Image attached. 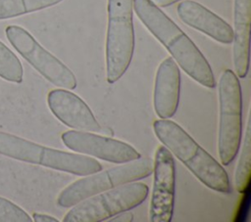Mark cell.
I'll use <instances>...</instances> for the list:
<instances>
[{"label":"cell","instance_id":"6da1fadb","mask_svg":"<svg viewBox=\"0 0 251 222\" xmlns=\"http://www.w3.org/2000/svg\"><path fill=\"white\" fill-rule=\"evenodd\" d=\"M133 10L186 74L205 87L216 86L214 73L204 55L159 6L152 0H133Z\"/></svg>","mask_w":251,"mask_h":222},{"label":"cell","instance_id":"9a60e30c","mask_svg":"<svg viewBox=\"0 0 251 222\" xmlns=\"http://www.w3.org/2000/svg\"><path fill=\"white\" fill-rule=\"evenodd\" d=\"M63 0H0V20L20 17L54 6Z\"/></svg>","mask_w":251,"mask_h":222},{"label":"cell","instance_id":"9c48e42d","mask_svg":"<svg viewBox=\"0 0 251 222\" xmlns=\"http://www.w3.org/2000/svg\"><path fill=\"white\" fill-rule=\"evenodd\" d=\"M61 138L70 150L109 162L125 163L141 157V155L127 143L88 131L69 130L63 133Z\"/></svg>","mask_w":251,"mask_h":222},{"label":"cell","instance_id":"8992f818","mask_svg":"<svg viewBox=\"0 0 251 222\" xmlns=\"http://www.w3.org/2000/svg\"><path fill=\"white\" fill-rule=\"evenodd\" d=\"M148 196V187L141 182H129L89 197L65 214L64 222H101L141 204Z\"/></svg>","mask_w":251,"mask_h":222},{"label":"cell","instance_id":"5bb4252c","mask_svg":"<svg viewBox=\"0 0 251 222\" xmlns=\"http://www.w3.org/2000/svg\"><path fill=\"white\" fill-rule=\"evenodd\" d=\"M232 60L236 75L244 78L249 68L251 0H234Z\"/></svg>","mask_w":251,"mask_h":222},{"label":"cell","instance_id":"ac0fdd59","mask_svg":"<svg viewBox=\"0 0 251 222\" xmlns=\"http://www.w3.org/2000/svg\"><path fill=\"white\" fill-rule=\"evenodd\" d=\"M32 218L10 200L0 197V222H31Z\"/></svg>","mask_w":251,"mask_h":222},{"label":"cell","instance_id":"5b68a950","mask_svg":"<svg viewBox=\"0 0 251 222\" xmlns=\"http://www.w3.org/2000/svg\"><path fill=\"white\" fill-rule=\"evenodd\" d=\"M152 173L153 161L148 157L121 163L73 182L59 194L57 204L62 207H72L89 197L126 183L138 181Z\"/></svg>","mask_w":251,"mask_h":222},{"label":"cell","instance_id":"44dd1931","mask_svg":"<svg viewBox=\"0 0 251 222\" xmlns=\"http://www.w3.org/2000/svg\"><path fill=\"white\" fill-rule=\"evenodd\" d=\"M157 6H160V7H168V6H171L180 0H152Z\"/></svg>","mask_w":251,"mask_h":222},{"label":"cell","instance_id":"ba28073f","mask_svg":"<svg viewBox=\"0 0 251 222\" xmlns=\"http://www.w3.org/2000/svg\"><path fill=\"white\" fill-rule=\"evenodd\" d=\"M5 33L14 49L45 79L60 88L73 90L76 87L73 71L43 48L26 29L19 25H8Z\"/></svg>","mask_w":251,"mask_h":222},{"label":"cell","instance_id":"3957f363","mask_svg":"<svg viewBox=\"0 0 251 222\" xmlns=\"http://www.w3.org/2000/svg\"><path fill=\"white\" fill-rule=\"evenodd\" d=\"M0 155L77 176H86L103 168L93 157L52 149L3 131H0Z\"/></svg>","mask_w":251,"mask_h":222},{"label":"cell","instance_id":"8fae6325","mask_svg":"<svg viewBox=\"0 0 251 222\" xmlns=\"http://www.w3.org/2000/svg\"><path fill=\"white\" fill-rule=\"evenodd\" d=\"M47 104L51 112L70 128L91 132L101 130L88 105L68 89L51 90L47 96Z\"/></svg>","mask_w":251,"mask_h":222},{"label":"cell","instance_id":"7c38bea8","mask_svg":"<svg viewBox=\"0 0 251 222\" xmlns=\"http://www.w3.org/2000/svg\"><path fill=\"white\" fill-rule=\"evenodd\" d=\"M180 94V72L172 57L166 58L156 72L154 86V110L160 118L172 117L178 107Z\"/></svg>","mask_w":251,"mask_h":222},{"label":"cell","instance_id":"30bf717a","mask_svg":"<svg viewBox=\"0 0 251 222\" xmlns=\"http://www.w3.org/2000/svg\"><path fill=\"white\" fill-rule=\"evenodd\" d=\"M154 182L150 200V221L170 222L174 214L176 164L172 153L160 147L153 161Z\"/></svg>","mask_w":251,"mask_h":222},{"label":"cell","instance_id":"7a4b0ae2","mask_svg":"<svg viewBox=\"0 0 251 222\" xmlns=\"http://www.w3.org/2000/svg\"><path fill=\"white\" fill-rule=\"evenodd\" d=\"M153 129L159 141L208 188L223 194L231 192L224 167L182 127L168 118L155 120Z\"/></svg>","mask_w":251,"mask_h":222},{"label":"cell","instance_id":"277c9868","mask_svg":"<svg viewBox=\"0 0 251 222\" xmlns=\"http://www.w3.org/2000/svg\"><path fill=\"white\" fill-rule=\"evenodd\" d=\"M133 0H108L106 78L112 84L126 71L134 51Z\"/></svg>","mask_w":251,"mask_h":222},{"label":"cell","instance_id":"2e32d148","mask_svg":"<svg viewBox=\"0 0 251 222\" xmlns=\"http://www.w3.org/2000/svg\"><path fill=\"white\" fill-rule=\"evenodd\" d=\"M251 176V143H250V121L248 119L242 143L240 156L234 173V185L236 191L244 193L250 183Z\"/></svg>","mask_w":251,"mask_h":222},{"label":"cell","instance_id":"52a82bcc","mask_svg":"<svg viewBox=\"0 0 251 222\" xmlns=\"http://www.w3.org/2000/svg\"><path fill=\"white\" fill-rule=\"evenodd\" d=\"M220 122L218 152L224 165L235 157L242 136V96L237 75L231 69L223 71L219 80Z\"/></svg>","mask_w":251,"mask_h":222},{"label":"cell","instance_id":"ffe728a7","mask_svg":"<svg viewBox=\"0 0 251 222\" xmlns=\"http://www.w3.org/2000/svg\"><path fill=\"white\" fill-rule=\"evenodd\" d=\"M32 220L35 222H59V220L54 216L37 212L32 214Z\"/></svg>","mask_w":251,"mask_h":222},{"label":"cell","instance_id":"e0dca14e","mask_svg":"<svg viewBox=\"0 0 251 222\" xmlns=\"http://www.w3.org/2000/svg\"><path fill=\"white\" fill-rule=\"evenodd\" d=\"M24 68L19 58L0 41V78L14 83H22Z\"/></svg>","mask_w":251,"mask_h":222},{"label":"cell","instance_id":"d6986e66","mask_svg":"<svg viewBox=\"0 0 251 222\" xmlns=\"http://www.w3.org/2000/svg\"><path fill=\"white\" fill-rule=\"evenodd\" d=\"M133 214L129 210H126L116 214L109 220L111 222H131L133 220Z\"/></svg>","mask_w":251,"mask_h":222},{"label":"cell","instance_id":"4fadbf2b","mask_svg":"<svg viewBox=\"0 0 251 222\" xmlns=\"http://www.w3.org/2000/svg\"><path fill=\"white\" fill-rule=\"evenodd\" d=\"M176 12L180 21L188 26L207 34L218 42L232 43V27L203 5L195 1L184 0L178 3Z\"/></svg>","mask_w":251,"mask_h":222}]
</instances>
